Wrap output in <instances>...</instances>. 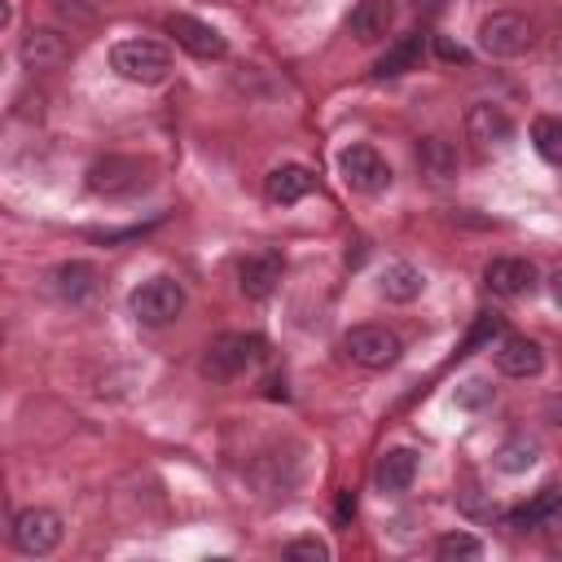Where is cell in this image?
<instances>
[{
    "mask_svg": "<svg viewBox=\"0 0 562 562\" xmlns=\"http://www.w3.org/2000/svg\"><path fill=\"white\" fill-rule=\"evenodd\" d=\"M83 184H88V193L110 198V202L136 198V193H145V189L154 184V162L132 158V154H105V158H97V162L88 167Z\"/></svg>",
    "mask_w": 562,
    "mask_h": 562,
    "instance_id": "obj_1",
    "label": "cell"
},
{
    "mask_svg": "<svg viewBox=\"0 0 562 562\" xmlns=\"http://www.w3.org/2000/svg\"><path fill=\"white\" fill-rule=\"evenodd\" d=\"M263 351H268V347H263L259 334H220V338L206 342L198 369H202V378H211V382H228V378L255 369V364L263 360Z\"/></svg>",
    "mask_w": 562,
    "mask_h": 562,
    "instance_id": "obj_2",
    "label": "cell"
},
{
    "mask_svg": "<svg viewBox=\"0 0 562 562\" xmlns=\"http://www.w3.org/2000/svg\"><path fill=\"white\" fill-rule=\"evenodd\" d=\"M110 70L127 83H140V88H154L171 75V53L154 40H119L110 48Z\"/></svg>",
    "mask_w": 562,
    "mask_h": 562,
    "instance_id": "obj_3",
    "label": "cell"
},
{
    "mask_svg": "<svg viewBox=\"0 0 562 562\" xmlns=\"http://www.w3.org/2000/svg\"><path fill=\"white\" fill-rule=\"evenodd\" d=\"M184 285L176 281V277H149V281H140L136 290H132V299H127V307H132V316L140 321V325H149V329H162V325H171L180 312H184Z\"/></svg>",
    "mask_w": 562,
    "mask_h": 562,
    "instance_id": "obj_4",
    "label": "cell"
},
{
    "mask_svg": "<svg viewBox=\"0 0 562 562\" xmlns=\"http://www.w3.org/2000/svg\"><path fill=\"white\" fill-rule=\"evenodd\" d=\"M9 536H13L18 553H26V558H44V553H53V549L61 544L66 522H61V514H57V509L31 505V509H18V514H13Z\"/></svg>",
    "mask_w": 562,
    "mask_h": 562,
    "instance_id": "obj_5",
    "label": "cell"
},
{
    "mask_svg": "<svg viewBox=\"0 0 562 562\" xmlns=\"http://www.w3.org/2000/svg\"><path fill=\"white\" fill-rule=\"evenodd\" d=\"M531 40H536V26L514 9H496L479 22V48L487 57H518L531 48Z\"/></svg>",
    "mask_w": 562,
    "mask_h": 562,
    "instance_id": "obj_6",
    "label": "cell"
},
{
    "mask_svg": "<svg viewBox=\"0 0 562 562\" xmlns=\"http://www.w3.org/2000/svg\"><path fill=\"white\" fill-rule=\"evenodd\" d=\"M342 351L360 364V369H391L404 356V342L395 329L386 325H351L342 334Z\"/></svg>",
    "mask_w": 562,
    "mask_h": 562,
    "instance_id": "obj_7",
    "label": "cell"
},
{
    "mask_svg": "<svg viewBox=\"0 0 562 562\" xmlns=\"http://www.w3.org/2000/svg\"><path fill=\"white\" fill-rule=\"evenodd\" d=\"M338 171L347 180V189L356 193H382L391 184V167L373 145H347L338 149Z\"/></svg>",
    "mask_w": 562,
    "mask_h": 562,
    "instance_id": "obj_8",
    "label": "cell"
},
{
    "mask_svg": "<svg viewBox=\"0 0 562 562\" xmlns=\"http://www.w3.org/2000/svg\"><path fill=\"white\" fill-rule=\"evenodd\" d=\"M167 35H171L184 53H193L198 61H220V57L228 53V40H224L211 22H198V18H189V13H171V18H167Z\"/></svg>",
    "mask_w": 562,
    "mask_h": 562,
    "instance_id": "obj_9",
    "label": "cell"
},
{
    "mask_svg": "<svg viewBox=\"0 0 562 562\" xmlns=\"http://www.w3.org/2000/svg\"><path fill=\"white\" fill-rule=\"evenodd\" d=\"M70 53H75L70 35H61L53 26H31L22 35V44H18V57H22L26 70H57V66L70 61Z\"/></svg>",
    "mask_w": 562,
    "mask_h": 562,
    "instance_id": "obj_10",
    "label": "cell"
},
{
    "mask_svg": "<svg viewBox=\"0 0 562 562\" xmlns=\"http://www.w3.org/2000/svg\"><path fill=\"white\" fill-rule=\"evenodd\" d=\"M281 272H285V263H281L277 250H255V255H246V259L237 263V285H241V294H246L250 303H263V299H272V290L281 285Z\"/></svg>",
    "mask_w": 562,
    "mask_h": 562,
    "instance_id": "obj_11",
    "label": "cell"
},
{
    "mask_svg": "<svg viewBox=\"0 0 562 562\" xmlns=\"http://www.w3.org/2000/svg\"><path fill=\"white\" fill-rule=\"evenodd\" d=\"M483 285L501 299H522L536 290V263L531 259H518V255H501L483 268Z\"/></svg>",
    "mask_w": 562,
    "mask_h": 562,
    "instance_id": "obj_12",
    "label": "cell"
},
{
    "mask_svg": "<svg viewBox=\"0 0 562 562\" xmlns=\"http://www.w3.org/2000/svg\"><path fill=\"white\" fill-rule=\"evenodd\" d=\"M492 360L505 378H536L544 369V356L540 347L527 338V334H505L496 347H492Z\"/></svg>",
    "mask_w": 562,
    "mask_h": 562,
    "instance_id": "obj_13",
    "label": "cell"
},
{
    "mask_svg": "<svg viewBox=\"0 0 562 562\" xmlns=\"http://www.w3.org/2000/svg\"><path fill=\"white\" fill-rule=\"evenodd\" d=\"M246 479H250L263 496H285V492L294 487V457H285V452L268 448V452H259V457L250 461Z\"/></svg>",
    "mask_w": 562,
    "mask_h": 562,
    "instance_id": "obj_14",
    "label": "cell"
},
{
    "mask_svg": "<svg viewBox=\"0 0 562 562\" xmlns=\"http://www.w3.org/2000/svg\"><path fill=\"white\" fill-rule=\"evenodd\" d=\"M465 136L479 140L483 149H487V145H505V140L514 136V119H509L501 105L479 101V105L465 110Z\"/></svg>",
    "mask_w": 562,
    "mask_h": 562,
    "instance_id": "obj_15",
    "label": "cell"
},
{
    "mask_svg": "<svg viewBox=\"0 0 562 562\" xmlns=\"http://www.w3.org/2000/svg\"><path fill=\"white\" fill-rule=\"evenodd\" d=\"M312 184H316V180H312L307 167H299V162H281V167L268 171L263 193H268L272 206H294V202H303V198L312 193Z\"/></svg>",
    "mask_w": 562,
    "mask_h": 562,
    "instance_id": "obj_16",
    "label": "cell"
},
{
    "mask_svg": "<svg viewBox=\"0 0 562 562\" xmlns=\"http://www.w3.org/2000/svg\"><path fill=\"white\" fill-rule=\"evenodd\" d=\"M558 514H562V487L549 483V487H540L527 505H518V509L509 514V527H514L518 536H522V531H544Z\"/></svg>",
    "mask_w": 562,
    "mask_h": 562,
    "instance_id": "obj_17",
    "label": "cell"
},
{
    "mask_svg": "<svg viewBox=\"0 0 562 562\" xmlns=\"http://www.w3.org/2000/svg\"><path fill=\"white\" fill-rule=\"evenodd\" d=\"M395 22V0H356L351 18H347V31L360 40V44H378Z\"/></svg>",
    "mask_w": 562,
    "mask_h": 562,
    "instance_id": "obj_18",
    "label": "cell"
},
{
    "mask_svg": "<svg viewBox=\"0 0 562 562\" xmlns=\"http://www.w3.org/2000/svg\"><path fill=\"white\" fill-rule=\"evenodd\" d=\"M422 290H426L422 268H413V263H404V259L386 263V268H382V277H378V294H382L386 303H413Z\"/></svg>",
    "mask_w": 562,
    "mask_h": 562,
    "instance_id": "obj_19",
    "label": "cell"
},
{
    "mask_svg": "<svg viewBox=\"0 0 562 562\" xmlns=\"http://www.w3.org/2000/svg\"><path fill=\"white\" fill-rule=\"evenodd\" d=\"M413 479H417V452L413 448H391L378 457V470H373L378 492H408Z\"/></svg>",
    "mask_w": 562,
    "mask_h": 562,
    "instance_id": "obj_20",
    "label": "cell"
},
{
    "mask_svg": "<svg viewBox=\"0 0 562 562\" xmlns=\"http://www.w3.org/2000/svg\"><path fill=\"white\" fill-rule=\"evenodd\" d=\"M417 171L430 180H452L457 176V145L448 136H422L417 140Z\"/></svg>",
    "mask_w": 562,
    "mask_h": 562,
    "instance_id": "obj_21",
    "label": "cell"
},
{
    "mask_svg": "<svg viewBox=\"0 0 562 562\" xmlns=\"http://www.w3.org/2000/svg\"><path fill=\"white\" fill-rule=\"evenodd\" d=\"M53 290H57V299H66V303H83V299L97 294V268L83 263V259L57 263V268H53Z\"/></svg>",
    "mask_w": 562,
    "mask_h": 562,
    "instance_id": "obj_22",
    "label": "cell"
},
{
    "mask_svg": "<svg viewBox=\"0 0 562 562\" xmlns=\"http://www.w3.org/2000/svg\"><path fill=\"white\" fill-rule=\"evenodd\" d=\"M422 53H426V35H400V40L373 61V79H395V75L413 70V66L422 61Z\"/></svg>",
    "mask_w": 562,
    "mask_h": 562,
    "instance_id": "obj_23",
    "label": "cell"
},
{
    "mask_svg": "<svg viewBox=\"0 0 562 562\" xmlns=\"http://www.w3.org/2000/svg\"><path fill=\"white\" fill-rule=\"evenodd\" d=\"M536 457H540V443L536 439H527V435H509L501 448H496V470L501 474H522V470H531L536 465Z\"/></svg>",
    "mask_w": 562,
    "mask_h": 562,
    "instance_id": "obj_24",
    "label": "cell"
},
{
    "mask_svg": "<svg viewBox=\"0 0 562 562\" xmlns=\"http://www.w3.org/2000/svg\"><path fill=\"white\" fill-rule=\"evenodd\" d=\"M435 558L439 562H474V558H483V540L470 531H448L435 540Z\"/></svg>",
    "mask_w": 562,
    "mask_h": 562,
    "instance_id": "obj_25",
    "label": "cell"
},
{
    "mask_svg": "<svg viewBox=\"0 0 562 562\" xmlns=\"http://www.w3.org/2000/svg\"><path fill=\"white\" fill-rule=\"evenodd\" d=\"M531 145L544 162H562V119L558 114H540L531 123Z\"/></svg>",
    "mask_w": 562,
    "mask_h": 562,
    "instance_id": "obj_26",
    "label": "cell"
},
{
    "mask_svg": "<svg viewBox=\"0 0 562 562\" xmlns=\"http://www.w3.org/2000/svg\"><path fill=\"white\" fill-rule=\"evenodd\" d=\"M496 334H501V316H496V312H483V316L474 321V329L465 334V342H461V351H457V356H470V351H479V347H483V342H492Z\"/></svg>",
    "mask_w": 562,
    "mask_h": 562,
    "instance_id": "obj_27",
    "label": "cell"
},
{
    "mask_svg": "<svg viewBox=\"0 0 562 562\" xmlns=\"http://www.w3.org/2000/svg\"><path fill=\"white\" fill-rule=\"evenodd\" d=\"M285 558L290 562H329V544L316 540V536H299L285 544Z\"/></svg>",
    "mask_w": 562,
    "mask_h": 562,
    "instance_id": "obj_28",
    "label": "cell"
},
{
    "mask_svg": "<svg viewBox=\"0 0 562 562\" xmlns=\"http://www.w3.org/2000/svg\"><path fill=\"white\" fill-rule=\"evenodd\" d=\"M492 400H496V391H492L483 378H470V382L457 386V404H461V408H483V404H492Z\"/></svg>",
    "mask_w": 562,
    "mask_h": 562,
    "instance_id": "obj_29",
    "label": "cell"
},
{
    "mask_svg": "<svg viewBox=\"0 0 562 562\" xmlns=\"http://www.w3.org/2000/svg\"><path fill=\"white\" fill-rule=\"evenodd\" d=\"M53 9H57V18H66L70 26H88V22L97 18L92 0H53Z\"/></svg>",
    "mask_w": 562,
    "mask_h": 562,
    "instance_id": "obj_30",
    "label": "cell"
},
{
    "mask_svg": "<svg viewBox=\"0 0 562 562\" xmlns=\"http://www.w3.org/2000/svg\"><path fill=\"white\" fill-rule=\"evenodd\" d=\"M435 53H439L443 61H461V66L470 61V53H465L461 44H452V40H443V35H435Z\"/></svg>",
    "mask_w": 562,
    "mask_h": 562,
    "instance_id": "obj_31",
    "label": "cell"
},
{
    "mask_svg": "<svg viewBox=\"0 0 562 562\" xmlns=\"http://www.w3.org/2000/svg\"><path fill=\"white\" fill-rule=\"evenodd\" d=\"M351 518H356V496L342 492V496H338V522H351Z\"/></svg>",
    "mask_w": 562,
    "mask_h": 562,
    "instance_id": "obj_32",
    "label": "cell"
},
{
    "mask_svg": "<svg viewBox=\"0 0 562 562\" xmlns=\"http://www.w3.org/2000/svg\"><path fill=\"white\" fill-rule=\"evenodd\" d=\"M544 413H549V422H553V426H562V391H558V395H549Z\"/></svg>",
    "mask_w": 562,
    "mask_h": 562,
    "instance_id": "obj_33",
    "label": "cell"
},
{
    "mask_svg": "<svg viewBox=\"0 0 562 562\" xmlns=\"http://www.w3.org/2000/svg\"><path fill=\"white\" fill-rule=\"evenodd\" d=\"M549 299H553V303L562 307V268H558V272L549 277Z\"/></svg>",
    "mask_w": 562,
    "mask_h": 562,
    "instance_id": "obj_34",
    "label": "cell"
}]
</instances>
